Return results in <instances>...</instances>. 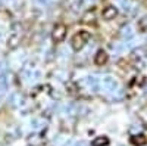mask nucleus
I'll return each instance as SVG.
<instances>
[{
  "mask_svg": "<svg viewBox=\"0 0 147 146\" xmlns=\"http://www.w3.org/2000/svg\"><path fill=\"white\" fill-rule=\"evenodd\" d=\"M90 37H91V34H90L88 31H85V30L77 33V34L72 37V41H71V44H72V47H74V50H77V52L81 50V49L88 43Z\"/></svg>",
  "mask_w": 147,
  "mask_h": 146,
  "instance_id": "obj_1",
  "label": "nucleus"
},
{
  "mask_svg": "<svg viewBox=\"0 0 147 146\" xmlns=\"http://www.w3.org/2000/svg\"><path fill=\"white\" fill-rule=\"evenodd\" d=\"M52 37H53V40H55L56 43L63 41L65 37H66V25H63V24H57V25L53 28Z\"/></svg>",
  "mask_w": 147,
  "mask_h": 146,
  "instance_id": "obj_2",
  "label": "nucleus"
},
{
  "mask_svg": "<svg viewBox=\"0 0 147 146\" xmlns=\"http://www.w3.org/2000/svg\"><path fill=\"white\" fill-rule=\"evenodd\" d=\"M116 15H118V10H116V7H113V6H107V7H105L103 12H102V16H103V19H106V21L115 19Z\"/></svg>",
  "mask_w": 147,
  "mask_h": 146,
  "instance_id": "obj_3",
  "label": "nucleus"
},
{
  "mask_svg": "<svg viewBox=\"0 0 147 146\" xmlns=\"http://www.w3.org/2000/svg\"><path fill=\"white\" fill-rule=\"evenodd\" d=\"M107 59H109V56H107L106 50H103V49H100V50L96 53L94 62H96V65H99V67H103V65H105V64L107 62Z\"/></svg>",
  "mask_w": 147,
  "mask_h": 146,
  "instance_id": "obj_4",
  "label": "nucleus"
},
{
  "mask_svg": "<svg viewBox=\"0 0 147 146\" xmlns=\"http://www.w3.org/2000/svg\"><path fill=\"white\" fill-rule=\"evenodd\" d=\"M131 143L134 146H144L147 143V137L144 134H136V136L131 137Z\"/></svg>",
  "mask_w": 147,
  "mask_h": 146,
  "instance_id": "obj_5",
  "label": "nucleus"
},
{
  "mask_svg": "<svg viewBox=\"0 0 147 146\" xmlns=\"http://www.w3.org/2000/svg\"><path fill=\"white\" fill-rule=\"evenodd\" d=\"M109 145V139L106 136H99V137H94L91 142V146H107Z\"/></svg>",
  "mask_w": 147,
  "mask_h": 146,
  "instance_id": "obj_6",
  "label": "nucleus"
}]
</instances>
